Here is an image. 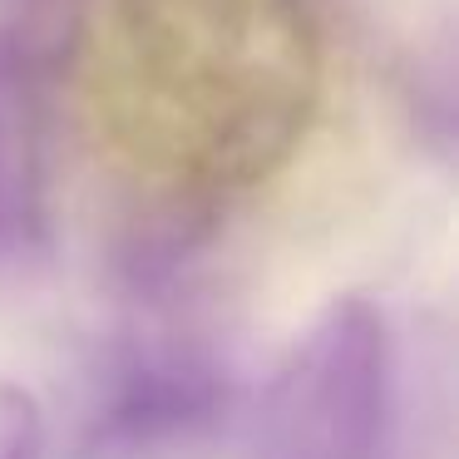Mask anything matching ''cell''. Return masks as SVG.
I'll use <instances>...</instances> for the list:
<instances>
[{"instance_id":"1","label":"cell","mask_w":459,"mask_h":459,"mask_svg":"<svg viewBox=\"0 0 459 459\" xmlns=\"http://www.w3.org/2000/svg\"><path fill=\"white\" fill-rule=\"evenodd\" d=\"M143 143L169 188L212 208L277 173L316 109V35L301 0H119Z\"/></svg>"},{"instance_id":"2","label":"cell","mask_w":459,"mask_h":459,"mask_svg":"<svg viewBox=\"0 0 459 459\" xmlns=\"http://www.w3.org/2000/svg\"><path fill=\"white\" fill-rule=\"evenodd\" d=\"M395 341L376 301L336 297L277 366L247 429V459H385Z\"/></svg>"},{"instance_id":"3","label":"cell","mask_w":459,"mask_h":459,"mask_svg":"<svg viewBox=\"0 0 459 459\" xmlns=\"http://www.w3.org/2000/svg\"><path fill=\"white\" fill-rule=\"evenodd\" d=\"M232 410V370L218 351L178 336H139L114 351L74 459H159L203 439Z\"/></svg>"},{"instance_id":"4","label":"cell","mask_w":459,"mask_h":459,"mask_svg":"<svg viewBox=\"0 0 459 459\" xmlns=\"http://www.w3.org/2000/svg\"><path fill=\"white\" fill-rule=\"evenodd\" d=\"M40 149L30 119V80L0 40V257L40 238Z\"/></svg>"},{"instance_id":"5","label":"cell","mask_w":459,"mask_h":459,"mask_svg":"<svg viewBox=\"0 0 459 459\" xmlns=\"http://www.w3.org/2000/svg\"><path fill=\"white\" fill-rule=\"evenodd\" d=\"M0 459H45L40 400L11 380H0Z\"/></svg>"}]
</instances>
